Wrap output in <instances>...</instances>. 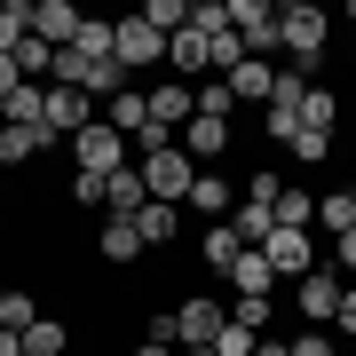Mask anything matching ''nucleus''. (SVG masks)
Instances as JSON below:
<instances>
[{
	"instance_id": "f257e3e1",
	"label": "nucleus",
	"mask_w": 356,
	"mask_h": 356,
	"mask_svg": "<svg viewBox=\"0 0 356 356\" xmlns=\"http://www.w3.org/2000/svg\"><path fill=\"white\" fill-rule=\"evenodd\" d=\"M64 151L79 159V175H95V182H111L119 166H135V151H127V135H119L111 119H95V127H79V135L64 143Z\"/></svg>"
},
{
	"instance_id": "f03ea898",
	"label": "nucleus",
	"mask_w": 356,
	"mask_h": 356,
	"mask_svg": "<svg viewBox=\"0 0 356 356\" xmlns=\"http://www.w3.org/2000/svg\"><path fill=\"white\" fill-rule=\"evenodd\" d=\"M135 166H143V182H151V198H166V206H182L191 182H198V159L182 151V143H159V151H143Z\"/></svg>"
},
{
	"instance_id": "7ed1b4c3",
	"label": "nucleus",
	"mask_w": 356,
	"mask_h": 356,
	"mask_svg": "<svg viewBox=\"0 0 356 356\" xmlns=\"http://www.w3.org/2000/svg\"><path fill=\"white\" fill-rule=\"evenodd\" d=\"M325 32H332V16L317 8V0H285V8H277V40H285V56H325Z\"/></svg>"
},
{
	"instance_id": "20e7f679",
	"label": "nucleus",
	"mask_w": 356,
	"mask_h": 356,
	"mask_svg": "<svg viewBox=\"0 0 356 356\" xmlns=\"http://www.w3.org/2000/svg\"><path fill=\"white\" fill-rule=\"evenodd\" d=\"M111 64L119 72H151V64H166V32H151L143 16H119V40H111Z\"/></svg>"
},
{
	"instance_id": "39448f33",
	"label": "nucleus",
	"mask_w": 356,
	"mask_h": 356,
	"mask_svg": "<svg viewBox=\"0 0 356 356\" xmlns=\"http://www.w3.org/2000/svg\"><path fill=\"white\" fill-rule=\"evenodd\" d=\"M341 293H348V285H341V269H325V261L309 269L301 285H293V301H301V317H309V332H332V309H341Z\"/></svg>"
},
{
	"instance_id": "423d86ee",
	"label": "nucleus",
	"mask_w": 356,
	"mask_h": 356,
	"mask_svg": "<svg viewBox=\"0 0 356 356\" xmlns=\"http://www.w3.org/2000/svg\"><path fill=\"white\" fill-rule=\"evenodd\" d=\"M79 127H95V103L79 95V88H48V143L64 151V143H72Z\"/></svg>"
},
{
	"instance_id": "0eeeda50",
	"label": "nucleus",
	"mask_w": 356,
	"mask_h": 356,
	"mask_svg": "<svg viewBox=\"0 0 356 356\" xmlns=\"http://www.w3.org/2000/svg\"><path fill=\"white\" fill-rule=\"evenodd\" d=\"M175 332H182V348H214L222 332H229V309L222 301H182L175 309Z\"/></svg>"
},
{
	"instance_id": "6e6552de",
	"label": "nucleus",
	"mask_w": 356,
	"mask_h": 356,
	"mask_svg": "<svg viewBox=\"0 0 356 356\" xmlns=\"http://www.w3.org/2000/svg\"><path fill=\"white\" fill-rule=\"evenodd\" d=\"M143 206H151V182H143V166H119V175L103 182V222H135Z\"/></svg>"
},
{
	"instance_id": "1a4fd4ad",
	"label": "nucleus",
	"mask_w": 356,
	"mask_h": 356,
	"mask_svg": "<svg viewBox=\"0 0 356 356\" xmlns=\"http://www.w3.org/2000/svg\"><path fill=\"white\" fill-rule=\"evenodd\" d=\"M261 254H269V269H277V277H293V285H301L309 269H317V245H309V229H277V238H269Z\"/></svg>"
},
{
	"instance_id": "9d476101",
	"label": "nucleus",
	"mask_w": 356,
	"mask_h": 356,
	"mask_svg": "<svg viewBox=\"0 0 356 356\" xmlns=\"http://www.w3.org/2000/svg\"><path fill=\"white\" fill-rule=\"evenodd\" d=\"M32 32L48 40V48H72V40L88 32V16H79L72 0H32Z\"/></svg>"
},
{
	"instance_id": "9b49d317",
	"label": "nucleus",
	"mask_w": 356,
	"mask_h": 356,
	"mask_svg": "<svg viewBox=\"0 0 356 356\" xmlns=\"http://www.w3.org/2000/svg\"><path fill=\"white\" fill-rule=\"evenodd\" d=\"M151 95V127H166V135H182L198 119V88H143Z\"/></svg>"
},
{
	"instance_id": "f8f14e48",
	"label": "nucleus",
	"mask_w": 356,
	"mask_h": 356,
	"mask_svg": "<svg viewBox=\"0 0 356 356\" xmlns=\"http://www.w3.org/2000/svg\"><path fill=\"white\" fill-rule=\"evenodd\" d=\"M166 64H175L182 79H206V72H214V40H206V32H191V24H182L175 40H166Z\"/></svg>"
},
{
	"instance_id": "ddd939ff",
	"label": "nucleus",
	"mask_w": 356,
	"mask_h": 356,
	"mask_svg": "<svg viewBox=\"0 0 356 356\" xmlns=\"http://www.w3.org/2000/svg\"><path fill=\"white\" fill-rule=\"evenodd\" d=\"M0 127H32V135H48V88H16L8 103H0Z\"/></svg>"
},
{
	"instance_id": "4468645a",
	"label": "nucleus",
	"mask_w": 356,
	"mask_h": 356,
	"mask_svg": "<svg viewBox=\"0 0 356 356\" xmlns=\"http://www.w3.org/2000/svg\"><path fill=\"white\" fill-rule=\"evenodd\" d=\"M229 95H238V103H261V111H269V95H277V64H261V56H245V64L229 72Z\"/></svg>"
},
{
	"instance_id": "2eb2a0df",
	"label": "nucleus",
	"mask_w": 356,
	"mask_h": 356,
	"mask_svg": "<svg viewBox=\"0 0 356 356\" xmlns=\"http://www.w3.org/2000/svg\"><path fill=\"white\" fill-rule=\"evenodd\" d=\"M229 229H238V245H254V254H261V245L277 238V206H254V198H238V214H229Z\"/></svg>"
},
{
	"instance_id": "dca6fc26",
	"label": "nucleus",
	"mask_w": 356,
	"mask_h": 356,
	"mask_svg": "<svg viewBox=\"0 0 356 356\" xmlns=\"http://www.w3.org/2000/svg\"><path fill=\"white\" fill-rule=\"evenodd\" d=\"M103 119H111V127H119V135L135 143L143 127H151V95H143V88H127V95H111V103H103Z\"/></svg>"
},
{
	"instance_id": "f3484780",
	"label": "nucleus",
	"mask_w": 356,
	"mask_h": 356,
	"mask_svg": "<svg viewBox=\"0 0 356 356\" xmlns=\"http://www.w3.org/2000/svg\"><path fill=\"white\" fill-rule=\"evenodd\" d=\"M175 222H182V206L151 198V206H143V214H135V238H143V245H175Z\"/></svg>"
},
{
	"instance_id": "a211bd4d",
	"label": "nucleus",
	"mask_w": 356,
	"mask_h": 356,
	"mask_svg": "<svg viewBox=\"0 0 356 356\" xmlns=\"http://www.w3.org/2000/svg\"><path fill=\"white\" fill-rule=\"evenodd\" d=\"M175 143H182L191 159H214V151H229V119H191Z\"/></svg>"
},
{
	"instance_id": "6ab92c4d",
	"label": "nucleus",
	"mask_w": 356,
	"mask_h": 356,
	"mask_svg": "<svg viewBox=\"0 0 356 356\" xmlns=\"http://www.w3.org/2000/svg\"><path fill=\"white\" fill-rule=\"evenodd\" d=\"M40 151H56V143L32 135V127H0V166H32Z\"/></svg>"
},
{
	"instance_id": "aec40b11",
	"label": "nucleus",
	"mask_w": 356,
	"mask_h": 356,
	"mask_svg": "<svg viewBox=\"0 0 356 356\" xmlns=\"http://www.w3.org/2000/svg\"><path fill=\"white\" fill-rule=\"evenodd\" d=\"M229 285H238V293H269V285H277V269H269V254H254V245H245V254L229 261Z\"/></svg>"
},
{
	"instance_id": "412c9836",
	"label": "nucleus",
	"mask_w": 356,
	"mask_h": 356,
	"mask_svg": "<svg viewBox=\"0 0 356 356\" xmlns=\"http://www.w3.org/2000/svg\"><path fill=\"white\" fill-rule=\"evenodd\" d=\"M32 40V0H0V56H16Z\"/></svg>"
},
{
	"instance_id": "4be33fe9",
	"label": "nucleus",
	"mask_w": 356,
	"mask_h": 356,
	"mask_svg": "<svg viewBox=\"0 0 356 356\" xmlns=\"http://www.w3.org/2000/svg\"><path fill=\"white\" fill-rule=\"evenodd\" d=\"M143 254H151V245L135 238V222H103V261H119V269H127V261H143Z\"/></svg>"
},
{
	"instance_id": "5701e85b",
	"label": "nucleus",
	"mask_w": 356,
	"mask_h": 356,
	"mask_svg": "<svg viewBox=\"0 0 356 356\" xmlns=\"http://www.w3.org/2000/svg\"><path fill=\"white\" fill-rule=\"evenodd\" d=\"M182 206H198V214H229V182L214 175V166H198V182H191V198Z\"/></svg>"
},
{
	"instance_id": "b1692460",
	"label": "nucleus",
	"mask_w": 356,
	"mask_h": 356,
	"mask_svg": "<svg viewBox=\"0 0 356 356\" xmlns=\"http://www.w3.org/2000/svg\"><path fill=\"white\" fill-rule=\"evenodd\" d=\"M309 222H317V198H309L301 182H285L277 191V229H309Z\"/></svg>"
},
{
	"instance_id": "393cba45",
	"label": "nucleus",
	"mask_w": 356,
	"mask_h": 356,
	"mask_svg": "<svg viewBox=\"0 0 356 356\" xmlns=\"http://www.w3.org/2000/svg\"><path fill=\"white\" fill-rule=\"evenodd\" d=\"M64 348H72V332L56 325V317H32L24 325V356H64Z\"/></svg>"
},
{
	"instance_id": "a878e982",
	"label": "nucleus",
	"mask_w": 356,
	"mask_h": 356,
	"mask_svg": "<svg viewBox=\"0 0 356 356\" xmlns=\"http://www.w3.org/2000/svg\"><path fill=\"white\" fill-rule=\"evenodd\" d=\"M135 16H143V24H151V32H166V40H175L182 24H191V0H143Z\"/></svg>"
},
{
	"instance_id": "bb28decb",
	"label": "nucleus",
	"mask_w": 356,
	"mask_h": 356,
	"mask_svg": "<svg viewBox=\"0 0 356 356\" xmlns=\"http://www.w3.org/2000/svg\"><path fill=\"white\" fill-rule=\"evenodd\" d=\"M301 127H325L332 135V127H341V95H332V88H309L301 95Z\"/></svg>"
},
{
	"instance_id": "cd10ccee",
	"label": "nucleus",
	"mask_w": 356,
	"mask_h": 356,
	"mask_svg": "<svg viewBox=\"0 0 356 356\" xmlns=\"http://www.w3.org/2000/svg\"><path fill=\"white\" fill-rule=\"evenodd\" d=\"M317 222L332 229V238H348V229H356V191H332V198H317Z\"/></svg>"
},
{
	"instance_id": "c85d7f7f",
	"label": "nucleus",
	"mask_w": 356,
	"mask_h": 356,
	"mask_svg": "<svg viewBox=\"0 0 356 356\" xmlns=\"http://www.w3.org/2000/svg\"><path fill=\"white\" fill-rule=\"evenodd\" d=\"M269 317H277V309H269V293H238V309H229V325H245L254 341L269 332Z\"/></svg>"
},
{
	"instance_id": "c756f323",
	"label": "nucleus",
	"mask_w": 356,
	"mask_h": 356,
	"mask_svg": "<svg viewBox=\"0 0 356 356\" xmlns=\"http://www.w3.org/2000/svg\"><path fill=\"white\" fill-rule=\"evenodd\" d=\"M40 317V309H32V293H16V285H0V332H24Z\"/></svg>"
},
{
	"instance_id": "7c9ffc66",
	"label": "nucleus",
	"mask_w": 356,
	"mask_h": 356,
	"mask_svg": "<svg viewBox=\"0 0 356 356\" xmlns=\"http://www.w3.org/2000/svg\"><path fill=\"white\" fill-rule=\"evenodd\" d=\"M238 254H245V245H238V229H229V222H214V229H206V261H214V269H229Z\"/></svg>"
},
{
	"instance_id": "2f4dec72",
	"label": "nucleus",
	"mask_w": 356,
	"mask_h": 356,
	"mask_svg": "<svg viewBox=\"0 0 356 356\" xmlns=\"http://www.w3.org/2000/svg\"><path fill=\"white\" fill-rule=\"evenodd\" d=\"M229 111H238L229 79H206V88H198V119H229Z\"/></svg>"
},
{
	"instance_id": "473e14b6",
	"label": "nucleus",
	"mask_w": 356,
	"mask_h": 356,
	"mask_svg": "<svg viewBox=\"0 0 356 356\" xmlns=\"http://www.w3.org/2000/svg\"><path fill=\"white\" fill-rule=\"evenodd\" d=\"M191 32H206V40L229 32V0H198V8H191Z\"/></svg>"
},
{
	"instance_id": "72a5a7b5",
	"label": "nucleus",
	"mask_w": 356,
	"mask_h": 356,
	"mask_svg": "<svg viewBox=\"0 0 356 356\" xmlns=\"http://www.w3.org/2000/svg\"><path fill=\"white\" fill-rule=\"evenodd\" d=\"M293 159H309V166L332 159V135H325V127H293Z\"/></svg>"
},
{
	"instance_id": "f704fd0d",
	"label": "nucleus",
	"mask_w": 356,
	"mask_h": 356,
	"mask_svg": "<svg viewBox=\"0 0 356 356\" xmlns=\"http://www.w3.org/2000/svg\"><path fill=\"white\" fill-rule=\"evenodd\" d=\"M238 64H245V40L238 32H214V79H229Z\"/></svg>"
},
{
	"instance_id": "c9c22d12",
	"label": "nucleus",
	"mask_w": 356,
	"mask_h": 356,
	"mask_svg": "<svg viewBox=\"0 0 356 356\" xmlns=\"http://www.w3.org/2000/svg\"><path fill=\"white\" fill-rule=\"evenodd\" d=\"M293 356H341V341H332V332H309V325H301V332H293Z\"/></svg>"
},
{
	"instance_id": "e433bc0d",
	"label": "nucleus",
	"mask_w": 356,
	"mask_h": 356,
	"mask_svg": "<svg viewBox=\"0 0 356 356\" xmlns=\"http://www.w3.org/2000/svg\"><path fill=\"white\" fill-rule=\"evenodd\" d=\"M277 191H285L277 175H245V198H254V206H277Z\"/></svg>"
},
{
	"instance_id": "4c0bfd02",
	"label": "nucleus",
	"mask_w": 356,
	"mask_h": 356,
	"mask_svg": "<svg viewBox=\"0 0 356 356\" xmlns=\"http://www.w3.org/2000/svg\"><path fill=\"white\" fill-rule=\"evenodd\" d=\"M332 332H348V341H356V285L341 293V309H332Z\"/></svg>"
},
{
	"instance_id": "58836bf2",
	"label": "nucleus",
	"mask_w": 356,
	"mask_h": 356,
	"mask_svg": "<svg viewBox=\"0 0 356 356\" xmlns=\"http://www.w3.org/2000/svg\"><path fill=\"white\" fill-rule=\"evenodd\" d=\"M332 269H341V277H356V229H348L341 245H332Z\"/></svg>"
},
{
	"instance_id": "ea45409f",
	"label": "nucleus",
	"mask_w": 356,
	"mask_h": 356,
	"mask_svg": "<svg viewBox=\"0 0 356 356\" xmlns=\"http://www.w3.org/2000/svg\"><path fill=\"white\" fill-rule=\"evenodd\" d=\"M16 88H24V72H16V64H8V56H0V103H8Z\"/></svg>"
},
{
	"instance_id": "a19ab883",
	"label": "nucleus",
	"mask_w": 356,
	"mask_h": 356,
	"mask_svg": "<svg viewBox=\"0 0 356 356\" xmlns=\"http://www.w3.org/2000/svg\"><path fill=\"white\" fill-rule=\"evenodd\" d=\"M0 356H24V332H0Z\"/></svg>"
},
{
	"instance_id": "79ce46f5",
	"label": "nucleus",
	"mask_w": 356,
	"mask_h": 356,
	"mask_svg": "<svg viewBox=\"0 0 356 356\" xmlns=\"http://www.w3.org/2000/svg\"><path fill=\"white\" fill-rule=\"evenodd\" d=\"M254 356H293V341H261V348H254Z\"/></svg>"
},
{
	"instance_id": "37998d69",
	"label": "nucleus",
	"mask_w": 356,
	"mask_h": 356,
	"mask_svg": "<svg viewBox=\"0 0 356 356\" xmlns=\"http://www.w3.org/2000/svg\"><path fill=\"white\" fill-rule=\"evenodd\" d=\"M135 356H175V348H166V341H143V348H135Z\"/></svg>"
},
{
	"instance_id": "c03bdc74",
	"label": "nucleus",
	"mask_w": 356,
	"mask_h": 356,
	"mask_svg": "<svg viewBox=\"0 0 356 356\" xmlns=\"http://www.w3.org/2000/svg\"><path fill=\"white\" fill-rule=\"evenodd\" d=\"M175 356H214V348H175Z\"/></svg>"
},
{
	"instance_id": "a18cd8bd",
	"label": "nucleus",
	"mask_w": 356,
	"mask_h": 356,
	"mask_svg": "<svg viewBox=\"0 0 356 356\" xmlns=\"http://www.w3.org/2000/svg\"><path fill=\"white\" fill-rule=\"evenodd\" d=\"M348 24H356V8H348Z\"/></svg>"
}]
</instances>
